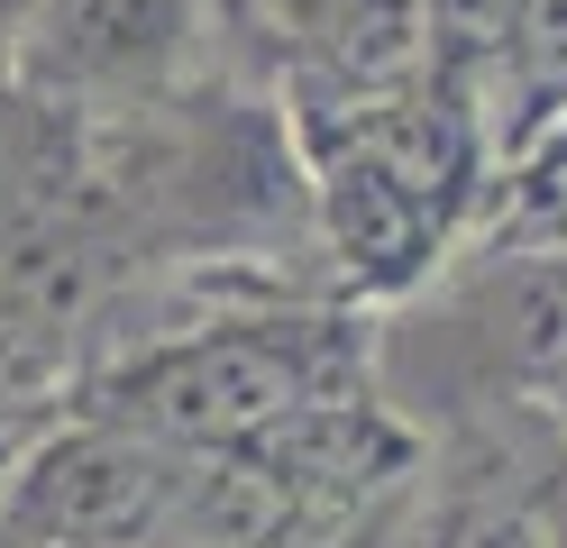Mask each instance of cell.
I'll return each instance as SVG.
<instances>
[{"instance_id": "cell-11", "label": "cell", "mask_w": 567, "mask_h": 548, "mask_svg": "<svg viewBox=\"0 0 567 548\" xmlns=\"http://www.w3.org/2000/svg\"><path fill=\"white\" fill-rule=\"evenodd\" d=\"M19 384H38V365H28L10 339H0V412H19Z\"/></svg>"}, {"instance_id": "cell-12", "label": "cell", "mask_w": 567, "mask_h": 548, "mask_svg": "<svg viewBox=\"0 0 567 548\" xmlns=\"http://www.w3.org/2000/svg\"><path fill=\"white\" fill-rule=\"evenodd\" d=\"M549 430H558V438H567V402H558V412H549Z\"/></svg>"}, {"instance_id": "cell-10", "label": "cell", "mask_w": 567, "mask_h": 548, "mask_svg": "<svg viewBox=\"0 0 567 548\" xmlns=\"http://www.w3.org/2000/svg\"><path fill=\"white\" fill-rule=\"evenodd\" d=\"M522 503L540 521V548H567V438L540 421V448H522Z\"/></svg>"}, {"instance_id": "cell-8", "label": "cell", "mask_w": 567, "mask_h": 548, "mask_svg": "<svg viewBox=\"0 0 567 548\" xmlns=\"http://www.w3.org/2000/svg\"><path fill=\"white\" fill-rule=\"evenodd\" d=\"M567 101V0H513L504 19V46H494V73H485V128L504 146L522 120H540V110Z\"/></svg>"}, {"instance_id": "cell-4", "label": "cell", "mask_w": 567, "mask_h": 548, "mask_svg": "<svg viewBox=\"0 0 567 548\" xmlns=\"http://www.w3.org/2000/svg\"><path fill=\"white\" fill-rule=\"evenodd\" d=\"M193 457L120 421L55 412L0 475V548H156Z\"/></svg>"}, {"instance_id": "cell-6", "label": "cell", "mask_w": 567, "mask_h": 548, "mask_svg": "<svg viewBox=\"0 0 567 548\" xmlns=\"http://www.w3.org/2000/svg\"><path fill=\"white\" fill-rule=\"evenodd\" d=\"M266 37L284 55V101H367L440 83L421 0H266Z\"/></svg>"}, {"instance_id": "cell-1", "label": "cell", "mask_w": 567, "mask_h": 548, "mask_svg": "<svg viewBox=\"0 0 567 548\" xmlns=\"http://www.w3.org/2000/svg\"><path fill=\"white\" fill-rule=\"evenodd\" d=\"M375 393V320L330 311V302H247V311H202L156 339H120L74 375L64 412L120 421L156 448L220 457L257 448L311 402Z\"/></svg>"}, {"instance_id": "cell-7", "label": "cell", "mask_w": 567, "mask_h": 548, "mask_svg": "<svg viewBox=\"0 0 567 548\" xmlns=\"http://www.w3.org/2000/svg\"><path fill=\"white\" fill-rule=\"evenodd\" d=\"M467 247H567V101L494 146ZM457 247V256H467Z\"/></svg>"}, {"instance_id": "cell-2", "label": "cell", "mask_w": 567, "mask_h": 548, "mask_svg": "<svg viewBox=\"0 0 567 548\" xmlns=\"http://www.w3.org/2000/svg\"><path fill=\"white\" fill-rule=\"evenodd\" d=\"M375 393L440 421H549L567 402V247H467L375 329Z\"/></svg>"}, {"instance_id": "cell-5", "label": "cell", "mask_w": 567, "mask_h": 548, "mask_svg": "<svg viewBox=\"0 0 567 548\" xmlns=\"http://www.w3.org/2000/svg\"><path fill=\"white\" fill-rule=\"evenodd\" d=\"M257 457L293 485V503L311 511V530H339L375 511L394 485H412L431 466V438H421L384 393H339V402H311L284 430L257 438Z\"/></svg>"}, {"instance_id": "cell-9", "label": "cell", "mask_w": 567, "mask_h": 548, "mask_svg": "<svg viewBox=\"0 0 567 548\" xmlns=\"http://www.w3.org/2000/svg\"><path fill=\"white\" fill-rule=\"evenodd\" d=\"M412 548H540V521L522 503V466L513 475H449L421 511Z\"/></svg>"}, {"instance_id": "cell-3", "label": "cell", "mask_w": 567, "mask_h": 548, "mask_svg": "<svg viewBox=\"0 0 567 548\" xmlns=\"http://www.w3.org/2000/svg\"><path fill=\"white\" fill-rule=\"evenodd\" d=\"M220 0H28L10 83L83 128L174 110L202 83Z\"/></svg>"}]
</instances>
